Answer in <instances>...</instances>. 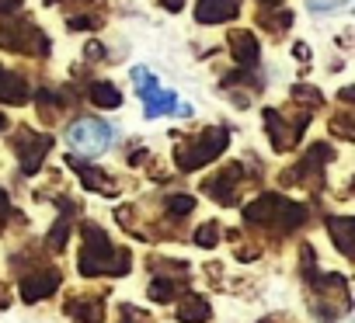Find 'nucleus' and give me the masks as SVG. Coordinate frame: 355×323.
<instances>
[{"mask_svg": "<svg viewBox=\"0 0 355 323\" xmlns=\"http://www.w3.org/2000/svg\"><path fill=\"white\" fill-rule=\"evenodd\" d=\"M67 142H70L77 153H84V156H98V153L108 149L112 129H108L105 122H98V118H80V122H73V125L67 129Z\"/></svg>", "mask_w": 355, "mask_h": 323, "instance_id": "obj_1", "label": "nucleus"}, {"mask_svg": "<svg viewBox=\"0 0 355 323\" xmlns=\"http://www.w3.org/2000/svg\"><path fill=\"white\" fill-rule=\"evenodd\" d=\"M132 77L143 84V87H139V94H143V104H146V115H150V118H157V115H171V111H178V115H192V108H189V104H182L171 91L157 87V80H153L146 70H132Z\"/></svg>", "mask_w": 355, "mask_h": 323, "instance_id": "obj_2", "label": "nucleus"}, {"mask_svg": "<svg viewBox=\"0 0 355 323\" xmlns=\"http://www.w3.org/2000/svg\"><path fill=\"white\" fill-rule=\"evenodd\" d=\"M237 11H241L237 0H202L199 4V21H227Z\"/></svg>", "mask_w": 355, "mask_h": 323, "instance_id": "obj_3", "label": "nucleus"}, {"mask_svg": "<svg viewBox=\"0 0 355 323\" xmlns=\"http://www.w3.org/2000/svg\"><path fill=\"white\" fill-rule=\"evenodd\" d=\"M345 4H348V0H306V8H310L313 15H324V11L331 15V11H341Z\"/></svg>", "mask_w": 355, "mask_h": 323, "instance_id": "obj_4", "label": "nucleus"}, {"mask_svg": "<svg viewBox=\"0 0 355 323\" xmlns=\"http://www.w3.org/2000/svg\"><path fill=\"white\" fill-rule=\"evenodd\" d=\"M94 101H98V104H108V108H115L122 98H119V91H112L108 84H98V87H94Z\"/></svg>", "mask_w": 355, "mask_h": 323, "instance_id": "obj_5", "label": "nucleus"}, {"mask_svg": "<svg viewBox=\"0 0 355 323\" xmlns=\"http://www.w3.org/2000/svg\"><path fill=\"white\" fill-rule=\"evenodd\" d=\"M167 8H171V11H178V8H182V0H167Z\"/></svg>", "mask_w": 355, "mask_h": 323, "instance_id": "obj_6", "label": "nucleus"}]
</instances>
